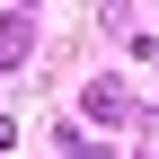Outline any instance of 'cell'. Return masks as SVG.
<instances>
[{
	"instance_id": "cell-1",
	"label": "cell",
	"mask_w": 159,
	"mask_h": 159,
	"mask_svg": "<svg viewBox=\"0 0 159 159\" xmlns=\"http://www.w3.org/2000/svg\"><path fill=\"white\" fill-rule=\"evenodd\" d=\"M27 53V18H0V62H18Z\"/></svg>"
}]
</instances>
